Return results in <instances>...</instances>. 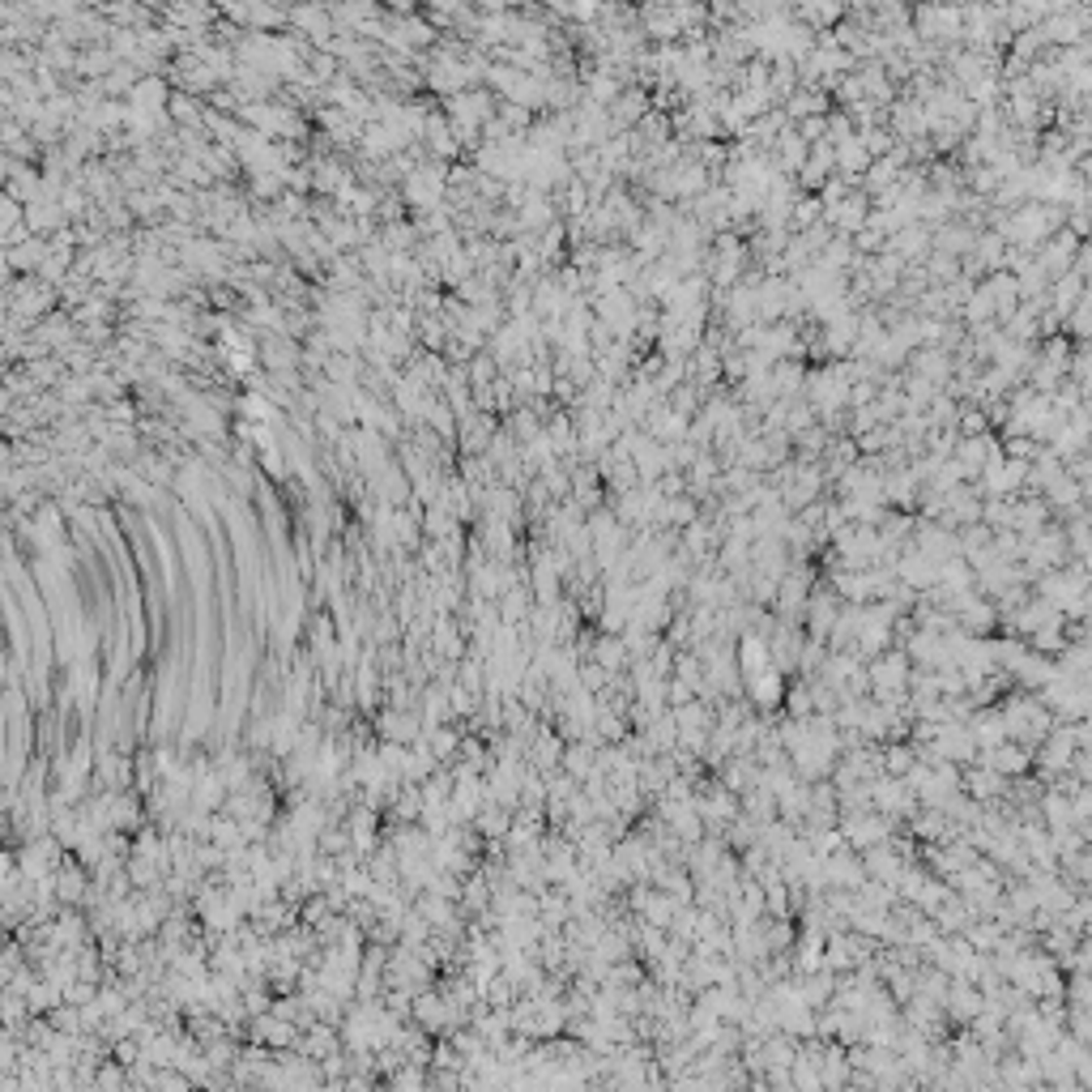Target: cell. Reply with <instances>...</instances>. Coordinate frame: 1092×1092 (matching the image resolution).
<instances>
[{"label": "cell", "mask_w": 1092, "mask_h": 1092, "mask_svg": "<svg viewBox=\"0 0 1092 1092\" xmlns=\"http://www.w3.org/2000/svg\"><path fill=\"white\" fill-rule=\"evenodd\" d=\"M495 116V94L487 86H474V90H461V94H448L444 98V120L448 124H461V129H482Z\"/></svg>", "instance_id": "cell-1"}, {"label": "cell", "mask_w": 1092, "mask_h": 1092, "mask_svg": "<svg viewBox=\"0 0 1092 1092\" xmlns=\"http://www.w3.org/2000/svg\"><path fill=\"white\" fill-rule=\"evenodd\" d=\"M973 764H982V769L1007 776V781H1016V776H1024L1033 769V751L1020 747V742H1003V747H995V751H977Z\"/></svg>", "instance_id": "cell-5"}, {"label": "cell", "mask_w": 1092, "mask_h": 1092, "mask_svg": "<svg viewBox=\"0 0 1092 1092\" xmlns=\"http://www.w3.org/2000/svg\"><path fill=\"white\" fill-rule=\"evenodd\" d=\"M734 666H738V674H742V683L756 679V674H764V670H772V666H769V640L756 636V632L738 636V640H734Z\"/></svg>", "instance_id": "cell-14"}, {"label": "cell", "mask_w": 1092, "mask_h": 1092, "mask_svg": "<svg viewBox=\"0 0 1092 1092\" xmlns=\"http://www.w3.org/2000/svg\"><path fill=\"white\" fill-rule=\"evenodd\" d=\"M905 371H914V376L930 380L934 389H943L952 380V371H956V358L948 351H939V346H922V351H914L905 358Z\"/></svg>", "instance_id": "cell-6"}, {"label": "cell", "mask_w": 1092, "mask_h": 1092, "mask_svg": "<svg viewBox=\"0 0 1092 1092\" xmlns=\"http://www.w3.org/2000/svg\"><path fill=\"white\" fill-rule=\"evenodd\" d=\"M909 550L926 555L930 564H948V559H960V538L952 529H943L939 521H918L914 516V538H909Z\"/></svg>", "instance_id": "cell-3"}, {"label": "cell", "mask_w": 1092, "mask_h": 1092, "mask_svg": "<svg viewBox=\"0 0 1092 1092\" xmlns=\"http://www.w3.org/2000/svg\"><path fill=\"white\" fill-rule=\"evenodd\" d=\"M742 696L756 713H781V700H785V679L776 670H764L756 679L742 683Z\"/></svg>", "instance_id": "cell-9"}, {"label": "cell", "mask_w": 1092, "mask_h": 1092, "mask_svg": "<svg viewBox=\"0 0 1092 1092\" xmlns=\"http://www.w3.org/2000/svg\"><path fill=\"white\" fill-rule=\"evenodd\" d=\"M858 141H862V150L871 154V163H875V159H884V154L896 145V137H892L887 129H866V132H858Z\"/></svg>", "instance_id": "cell-35"}, {"label": "cell", "mask_w": 1092, "mask_h": 1092, "mask_svg": "<svg viewBox=\"0 0 1092 1092\" xmlns=\"http://www.w3.org/2000/svg\"><path fill=\"white\" fill-rule=\"evenodd\" d=\"M43 261H48V240H39V235H26L21 244L9 247V269H18V274H39Z\"/></svg>", "instance_id": "cell-20"}, {"label": "cell", "mask_w": 1092, "mask_h": 1092, "mask_svg": "<svg viewBox=\"0 0 1092 1092\" xmlns=\"http://www.w3.org/2000/svg\"><path fill=\"white\" fill-rule=\"evenodd\" d=\"M964 730H969L973 747L977 751H995L1007 742V730H1003V717H998V708H977V713L964 722Z\"/></svg>", "instance_id": "cell-12"}, {"label": "cell", "mask_w": 1092, "mask_h": 1092, "mask_svg": "<svg viewBox=\"0 0 1092 1092\" xmlns=\"http://www.w3.org/2000/svg\"><path fill=\"white\" fill-rule=\"evenodd\" d=\"M794 90H798V69H794L790 60H776L772 69H769V103L781 107L785 98L794 94Z\"/></svg>", "instance_id": "cell-24"}, {"label": "cell", "mask_w": 1092, "mask_h": 1092, "mask_svg": "<svg viewBox=\"0 0 1092 1092\" xmlns=\"http://www.w3.org/2000/svg\"><path fill=\"white\" fill-rule=\"evenodd\" d=\"M887 252L892 256H900V261L905 265H922L930 256V231L922 227V222H914V227H905V231H896V235H887Z\"/></svg>", "instance_id": "cell-11"}, {"label": "cell", "mask_w": 1092, "mask_h": 1092, "mask_svg": "<svg viewBox=\"0 0 1092 1092\" xmlns=\"http://www.w3.org/2000/svg\"><path fill=\"white\" fill-rule=\"evenodd\" d=\"M385 734H393V738H414V722H405L401 713H389V717H385Z\"/></svg>", "instance_id": "cell-39"}, {"label": "cell", "mask_w": 1092, "mask_h": 1092, "mask_svg": "<svg viewBox=\"0 0 1092 1092\" xmlns=\"http://www.w3.org/2000/svg\"><path fill=\"white\" fill-rule=\"evenodd\" d=\"M849 193H858V184H849V179H841V175H828L824 188H819L815 197H819V206L828 209V206H841V201H846Z\"/></svg>", "instance_id": "cell-34"}, {"label": "cell", "mask_w": 1092, "mask_h": 1092, "mask_svg": "<svg viewBox=\"0 0 1092 1092\" xmlns=\"http://www.w3.org/2000/svg\"><path fill=\"white\" fill-rule=\"evenodd\" d=\"M427 742H432V756H453V751L461 747L457 730H444V726H432V730H427Z\"/></svg>", "instance_id": "cell-36"}, {"label": "cell", "mask_w": 1092, "mask_h": 1092, "mask_svg": "<svg viewBox=\"0 0 1092 1092\" xmlns=\"http://www.w3.org/2000/svg\"><path fill=\"white\" fill-rule=\"evenodd\" d=\"M593 751H598V747H589V742H568L564 760H559V772L572 776L577 785H584L593 776Z\"/></svg>", "instance_id": "cell-22"}, {"label": "cell", "mask_w": 1092, "mask_h": 1092, "mask_svg": "<svg viewBox=\"0 0 1092 1092\" xmlns=\"http://www.w3.org/2000/svg\"><path fill=\"white\" fill-rule=\"evenodd\" d=\"M781 717H810V688H807V679H798V683H785Z\"/></svg>", "instance_id": "cell-30"}, {"label": "cell", "mask_w": 1092, "mask_h": 1092, "mask_svg": "<svg viewBox=\"0 0 1092 1092\" xmlns=\"http://www.w3.org/2000/svg\"><path fill=\"white\" fill-rule=\"evenodd\" d=\"M960 794H964V798H973L977 807H986V803H1003V798H1007V776L990 772V769H982V764H969V769L960 772Z\"/></svg>", "instance_id": "cell-4"}, {"label": "cell", "mask_w": 1092, "mask_h": 1092, "mask_svg": "<svg viewBox=\"0 0 1092 1092\" xmlns=\"http://www.w3.org/2000/svg\"><path fill=\"white\" fill-rule=\"evenodd\" d=\"M858 858H862V871H866V880H871V884H887V887H896L900 871H905V866H909V862L900 858V853H896L892 846H887V841H884V846H871V849H862Z\"/></svg>", "instance_id": "cell-8"}, {"label": "cell", "mask_w": 1092, "mask_h": 1092, "mask_svg": "<svg viewBox=\"0 0 1092 1092\" xmlns=\"http://www.w3.org/2000/svg\"><path fill=\"white\" fill-rule=\"evenodd\" d=\"M918 764V756H914V747H909V742H880V769H884V776H905L909 769H914Z\"/></svg>", "instance_id": "cell-23"}, {"label": "cell", "mask_w": 1092, "mask_h": 1092, "mask_svg": "<svg viewBox=\"0 0 1092 1092\" xmlns=\"http://www.w3.org/2000/svg\"><path fill=\"white\" fill-rule=\"evenodd\" d=\"M432 645L444 653V658H461V649H466V640H461V632H457V623H453V615H440L432 623Z\"/></svg>", "instance_id": "cell-27"}, {"label": "cell", "mask_w": 1092, "mask_h": 1092, "mask_svg": "<svg viewBox=\"0 0 1092 1092\" xmlns=\"http://www.w3.org/2000/svg\"><path fill=\"white\" fill-rule=\"evenodd\" d=\"M508 824H512L508 810H500V807H491V803L474 815V828L482 832V837H491V841H504V837H508Z\"/></svg>", "instance_id": "cell-28"}, {"label": "cell", "mask_w": 1092, "mask_h": 1092, "mask_svg": "<svg viewBox=\"0 0 1092 1092\" xmlns=\"http://www.w3.org/2000/svg\"><path fill=\"white\" fill-rule=\"evenodd\" d=\"M564 747L568 742L555 734V730L550 726H543L538 730V738L529 742V751H525V769H534L538 776H550V772H559V760H564Z\"/></svg>", "instance_id": "cell-7"}, {"label": "cell", "mask_w": 1092, "mask_h": 1092, "mask_svg": "<svg viewBox=\"0 0 1092 1092\" xmlns=\"http://www.w3.org/2000/svg\"><path fill=\"white\" fill-rule=\"evenodd\" d=\"M584 661L602 666L606 674H627V649H623V640H619V636L593 632V649H589V658H584Z\"/></svg>", "instance_id": "cell-18"}, {"label": "cell", "mask_w": 1092, "mask_h": 1092, "mask_svg": "<svg viewBox=\"0 0 1092 1092\" xmlns=\"http://www.w3.org/2000/svg\"><path fill=\"white\" fill-rule=\"evenodd\" d=\"M39 188H43V175L35 171V167H21V163H14V171H9V197L14 201H35L39 197Z\"/></svg>", "instance_id": "cell-26"}, {"label": "cell", "mask_w": 1092, "mask_h": 1092, "mask_svg": "<svg viewBox=\"0 0 1092 1092\" xmlns=\"http://www.w3.org/2000/svg\"><path fill=\"white\" fill-rule=\"evenodd\" d=\"M423 914L435 918V926H448V918H453V909L444 905V900H423Z\"/></svg>", "instance_id": "cell-40"}, {"label": "cell", "mask_w": 1092, "mask_h": 1092, "mask_svg": "<svg viewBox=\"0 0 1092 1092\" xmlns=\"http://www.w3.org/2000/svg\"><path fill=\"white\" fill-rule=\"evenodd\" d=\"M982 1007H986L982 990L969 986V982H956V977H952V990H948V998H943V1016L956 1020V1024H969Z\"/></svg>", "instance_id": "cell-15"}, {"label": "cell", "mask_w": 1092, "mask_h": 1092, "mask_svg": "<svg viewBox=\"0 0 1092 1092\" xmlns=\"http://www.w3.org/2000/svg\"><path fill=\"white\" fill-rule=\"evenodd\" d=\"M998 444H1003V457H1007V461H1024V466H1029V461L1041 453V444L1033 440V435H1007V440H998Z\"/></svg>", "instance_id": "cell-33"}, {"label": "cell", "mask_w": 1092, "mask_h": 1092, "mask_svg": "<svg viewBox=\"0 0 1092 1092\" xmlns=\"http://www.w3.org/2000/svg\"><path fill=\"white\" fill-rule=\"evenodd\" d=\"M794 995L798 1003L810 1007V1011H824L832 1003V995H837V973L819 969V973H807V977H794Z\"/></svg>", "instance_id": "cell-13"}, {"label": "cell", "mask_w": 1092, "mask_h": 1092, "mask_svg": "<svg viewBox=\"0 0 1092 1092\" xmlns=\"http://www.w3.org/2000/svg\"><path fill=\"white\" fill-rule=\"evenodd\" d=\"M491 1003H495V1007H508V1003H516V986H512L504 973L491 982Z\"/></svg>", "instance_id": "cell-38"}, {"label": "cell", "mask_w": 1092, "mask_h": 1092, "mask_svg": "<svg viewBox=\"0 0 1092 1092\" xmlns=\"http://www.w3.org/2000/svg\"><path fill=\"white\" fill-rule=\"evenodd\" d=\"M875 397H880V389H875L871 380H858V385H849V410H862V405H871Z\"/></svg>", "instance_id": "cell-37"}, {"label": "cell", "mask_w": 1092, "mask_h": 1092, "mask_svg": "<svg viewBox=\"0 0 1092 1092\" xmlns=\"http://www.w3.org/2000/svg\"><path fill=\"white\" fill-rule=\"evenodd\" d=\"M529 611H534V598H529V584H512L500 602H495V615H500L504 627H521Z\"/></svg>", "instance_id": "cell-21"}, {"label": "cell", "mask_w": 1092, "mask_h": 1092, "mask_svg": "<svg viewBox=\"0 0 1092 1092\" xmlns=\"http://www.w3.org/2000/svg\"><path fill=\"white\" fill-rule=\"evenodd\" d=\"M218 776H209V781H201V790H197V803H218Z\"/></svg>", "instance_id": "cell-41"}, {"label": "cell", "mask_w": 1092, "mask_h": 1092, "mask_svg": "<svg viewBox=\"0 0 1092 1092\" xmlns=\"http://www.w3.org/2000/svg\"><path fill=\"white\" fill-rule=\"evenodd\" d=\"M819 209H824V206H819V197H807V193L798 197L794 209H790V235H803V231L815 227V222H819Z\"/></svg>", "instance_id": "cell-29"}, {"label": "cell", "mask_w": 1092, "mask_h": 1092, "mask_svg": "<svg viewBox=\"0 0 1092 1092\" xmlns=\"http://www.w3.org/2000/svg\"><path fill=\"white\" fill-rule=\"evenodd\" d=\"M862 670H866V683H871V696H884V692H905L914 666H909L905 649H884L871 661H862Z\"/></svg>", "instance_id": "cell-2"}, {"label": "cell", "mask_w": 1092, "mask_h": 1092, "mask_svg": "<svg viewBox=\"0 0 1092 1092\" xmlns=\"http://www.w3.org/2000/svg\"><path fill=\"white\" fill-rule=\"evenodd\" d=\"M466 376H470V389H487L491 380L500 376V363H495V358H491L487 351H478V355L466 363Z\"/></svg>", "instance_id": "cell-31"}, {"label": "cell", "mask_w": 1092, "mask_h": 1092, "mask_svg": "<svg viewBox=\"0 0 1092 1092\" xmlns=\"http://www.w3.org/2000/svg\"><path fill=\"white\" fill-rule=\"evenodd\" d=\"M824 880H828V887H846V892H853V887H862V884H866L862 858H858L853 849L828 853V858H824Z\"/></svg>", "instance_id": "cell-10"}, {"label": "cell", "mask_w": 1092, "mask_h": 1092, "mask_svg": "<svg viewBox=\"0 0 1092 1092\" xmlns=\"http://www.w3.org/2000/svg\"><path fill=\"white\" fill-rule=\"evenodd\" d=\"M1054 679V661L1050 658H1037V653H1029V658L1020 661L1016 670H1011V683H1020V692H1041L1045 683Z\"/></svg>", "instance_id": "cell-19"}, {"label": "cell", "mask_w": 1092, "mask_h": 1092, "mask_svg": "<svg viewBox=\"0 0 1092 1092\" xmlns=\"http://www.w3.org/2000/svg\"><path fill=\"white\" fill-rule=\"evenodd\" d=\"M201 111H206V103H197V98L184 94V90H171V103H167L171 124H179V129H201Z\"/></svg>", "instance_id": "cell-25"}, {"label": "cell", "mask_w": 1092, "mask_h": 1092, "mask_svg": "<svg viewBox=\"0 0 1092 1092\" xmlns=\"http://www.w3.org/2000/svg\"><path fill=\"white\" fill-rule=\"evenodd\" d=\"M124 103H137L145 111H167V103H171V82L163 73H145V77H137V86L129 90Z\"/></svg>", "instance_id": "cell-16"}, {"label": "cell", "mask_w": 1092, "mask_h": 1092, "mask_svg": "<svg viewBox=\"0 0 1092 1092\" xmlns=\"http://www.w3.org/2000/svg\"><path fill=\"white\" fill-rule=\"evenodd\" d=\"M832 154H837V167H832V175H841V179H849V184H858L862 179V171L866 167H871V154L862 150V141H858V132H853L849 141H841V145H832Z\"/></svg>", "instance_id": "cell-17"}, {"label": "cell", "mask_w": 1092, "mask_h": 1092, "mask_svg": "<svg viewBox=\"0 0 1092 1092\" xmlns=\"http://www.w3.org/2000/svg\"><path fill=\"white\" fill-rule=\"evenodd\" d=\"M849 137H853V120H849L841 107H832L828 116H824V141H828V145H841V141H849Z\"/></svg>", "instance_id": "cell-32"}]
</instances>
